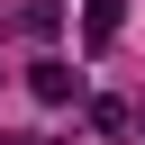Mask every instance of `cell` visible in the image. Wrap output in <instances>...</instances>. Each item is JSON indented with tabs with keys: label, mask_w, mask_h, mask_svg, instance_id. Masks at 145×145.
I'll list each match as a JSON object with an SVG mask.
<instances>
[{
	"label": "cell",
	"mask_w": 145,
	"mask_h": 145,
	"mask_svg": "<svg viewBox=\"0 0 145 145\" xmlns=\"http://www.w3.org/2000/svg\"><path fill=\"white\" fill-rule=\"evenodd\" d=\"M27 91H36L45 109H63V100H82V72H72V63H27Z\"/></svg>",
	"instance_id": "1"
},
{
	"label": "cell",
	"mask_w": 145,
	"mask_h": 145,
	"mask_svg": "<svg viewBox=\"0 0 145 145\" xmlns=\"http://www.w3.org/2000/svg\"><path fill=\"white\" fill-rule=\"evenodd\" d=\"M118 27H127V0H82V45H91V54L118 45Z\"/></svg>",
	"instance_id": "2"
}]
</instances>
